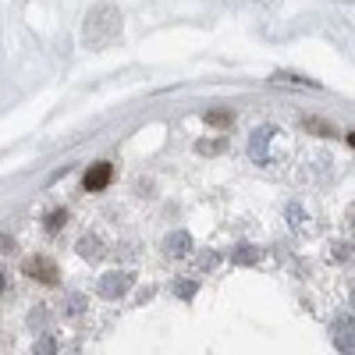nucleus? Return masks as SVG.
Listing matches in <instances>:
<instances>
[{
    "instance_id": "13",
    "label": "nucleus",
    "mask_w": 355,
    "mask_h": 355,
    "mask_svg": "<svg viewBox=\"0 0 355 355\" xmlns=\"http://www.w3.org/2000/svg\"><path fill=\"white\" fill-rule=\"evenodd\" d=\"M178 291H182V299H192V291H196V284H182V288H178Z\"/></svg>"
},
{
    "instance_id": "1",
    "label": "nucleus",
    "mask_w": 355,
    "mask_h": 355,
    "mask_svg": "<svg viewBox=\"0 0 355 355\" xmlns=\"http://www.w3.org/2000/svg\"><path fill=\"white\" fill-rule=\"evenodd\" d=\"M117 36H121V15H117V8L100 4V8L89 11L85 28H82V43H85L89 50H100V46L114 43Z\"/></svg>"
},
{
    "instance_id": "8",
    "label": "nucleus",
    "mask_w": 355,
    "mask_h": 355,
    "mask_svg": "<svg viewBox=\"0 0 355 355\" xmlns=\"http://www.w3.org/2000/svg\"><path fill=\"white\" fill-rule=\"evenodd\" d=\"M64 220H68V214H64V210H50V217H46V231H61V227H64Z\"/></svg>"
},
{
    "instance_id": "10",
    "label": "nucleus",
    "mask_w": 355,
    "mask_h": 355,
    "mask_svg": "<svg viewBox=\"0 0 355 355\" xmlns=\"http://www.w3.org/2000/svg\"><path fill=\"white\" fill-rule=\"evenodd\" d=\"M196 150H199V153H220V150H224V142H199Z\"/></svg>"
},
{
    "instance_id": "5",
    "label": "nucleus",
    "mask_w": 355,
    "mask_h": 355,
    "mask_svg": "<svg viewBox=\"0 0 355 355\" xmlns=\"http://www.w3.org/2000/svg\"><path fill=\"white\" fill-rule=\"evenodd\" d=\"M277 132L266 125V128H256L252 132V142H249V153H252V160H263L266 157V146H270V139H274Z\"/></svg>"
},
{
    "instance_id": "12",
    "label": "nucleus",
    "mask_w": 355,
    "mask_h": 355,
    "mask_svg": "<svg viewBox=\"0 0 355 355\" xmlns=\"http://www.w3.org/2000/svg\"><path fill=\"white\" fill-rule=\"evenodd\" d=\"M40 355H53V341H50V338L40 341Z\"/></svg>"
},
{
    "instance_id": "3",
    "label": "nucleus",
    "mask_w": 355,
    "mask_h": 355,
    "mask_svg": "<svg viewBox=\"0 0 355 355\" xmlns=\"http://www.w3.org/2000/svg\"><path fill=\"white\" fill-rule=\"evenodd\" d=\"M110 182H114V164H107V160L93 164V167L85 171V178H82L85 192H103V189H107Z\"/></svg>"
},
{
    "instance_id": "11",
    "label": "nucleus",
    "mask_w": 355,
    "mask_h": 355,
    "mask_svg": "<svg viewBox=\"0 0 355 355\" xmlns=\"http://www.w3.org/2000/svg\"><path fill=\"white\" fill-rule=\"evenodd\" d=\"M234 259H239V263H252V259H256V252H252V245H242V252H239V256H234Z\"/></svg>"
},
{
    "instance_id": "4",
    "label": "nucleus",
    "mask_w": 355,
    "mask_h": 355,
    "mask_svg": "<svg viewBox=\"0 0 355 355\" xmlns=\"http://www.w3.org/2000/svg\"><path fill=\"white\" fill-rule=\"evenodd\" d=\"M128 288H132V274H103L96 291L103 295V299H121Z\"/></svg>"
},
{
    "instance_id": "7",
    "label": "nucleus",
    "mask_w": 355,
    "mask_h": 355,
    "mask_svg": "<svg viewBox=\"0 0 355 355\" xmlns=\"http://www.w3.org/2000/svg\"><path fill=\"white\" fill-rule=\"evenodd\" d=\"M78 252H82V259H100V256H103V249H100L96 239H82V242H78Z\"/></svg>"
},
{
    "instance_id": "14",
    "label": "nucleus",
    "mask_w": 355,
    "mask_h": 355,
    "mask_svg": "<svg viewBox=\"0 0 355 355\" xmlns=\"http://www.w3.org/2000/svg\"><path fill=\"white\" fill-rule=\"evenodd\" d=\"M0 291H4V277H0Z\"/></svg>"
},
{
    "instance_id": "2",
    "label": "nucleus",
    "mask_w": 355,
    "mask_h": 355,
    "mask_svg": "<svg viewBox=\"0 0 355 355\" xmlns=\"http://www.w3.org/2000/svg\"><path fill=\"white\" fill-rule=\"evenodd\" d=\"M21 270H25V277H33V281H40V284H57V277H61L57 263L46 259V256H28Z\"/></svg>"
},
{
    "instance_id": "9",
    "label": "nucleus",
    "mask_w": 355,
    "mask_h": 355,
    "mask_svg": "<svg viewBox=\"0 0 355 355\" xmlns=\"http://www.w3.org/2000/svg\"><path fill=\"white\" fill-rule=\"evenodd\" d=\"M206 125L224 128V125H231V114H227V110H210V114H206Z\"/></svg>"
},
{
    "instance_id": "6",
    "label": "nucleus",
    "mask_w": 355,
    "mask_h": 355,
    "mask_svg": "<svg viewBox=\"0 0 355 355\" xmlns=\"http://www.w3.org/2000/svg\"><path fill=\"white\" fill-rule=\"evenodd\" d=\"M189 249H192V239H189L185 231H178V234H171V239H167V252L171 256H185Z\"/></svg>"
}]
</instances>
